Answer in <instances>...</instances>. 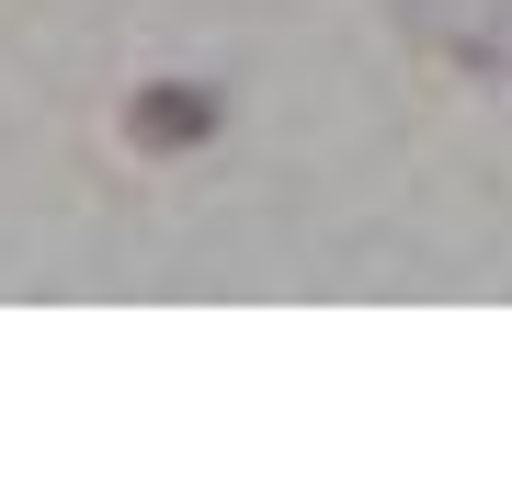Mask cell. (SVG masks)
<instances>
[{
  "mask_svg": "<svg viewBox=\"0 0 512 489\" xmlns=\"http://www.w3.org/2000/svg\"><path fill=\"white\" fill-rule=\"evenodd\" d=\"M205 137H217V91L205 80H137V103H126V148L137 160H183Z\"/></svg>",
  "mask_w": 512,
  "mask_h": 489,
  "instance_id": "cell-1",
  "label": "cell"
}]
</instances>
